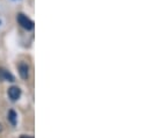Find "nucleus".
I'll return each instance as SVG.
<instances>
[{
    "mask_svg": "<svg viewBox=\"0 0 150 138\" xmlns=\"http://www.w3.org/2000/svg\"><path fill=\"white\" fill-rule=\"evenodd\" d=\"M8 96L12 101H16L20 99L21 96V89L16 86H12L11 88H8Z\"/></svg>",
    "mask_w": 150,
    "mask_h": 138,
    "instance_id": "obj_2",
    "label": "nucleus"
},
{
    "mask_svg": "<svg viewBox=\"0 0 150 138\" xmlns=\"http://www.w3.org/2000/svg\"><path fill=\"white\" fill-rule=\"evenodd\" d=\"M20 138H33V137H29V136H25V135H23V136H21Z\"/></svg>",
    "mask_w": 150,
    "mask_h": 138,
    "instance_id": "obj_6",
    "label": "nucleus"
},
{
    "mask_svg": "<svg viewBox=\"0 0 150 138\" xmlns=\"http://www.w3.org/2000/svg\"><path fill=\"white\" fill-rule=\"evenodd\" d=\"M8 121L11 122L12 125H16V122H18V115L14 110H9L8 111Z\"/></svg>",
    "mask_w": 150,
    "mask_h": 138,
    "instance_id": "obj_5",
    "label": "nucleus"
},
{
    "mask_svg": "<svg viewBox=\"0 0 150 138\" xmlns=\"http://www.w3.org/2000/svg\"><path fill=\"white\" fill-rule=\"evenodd\" d=\"M0 80H4V81H14V77L7 70L0 69Z\"/></svg>",
    "mask_w": 150,
    "mask_h": 138,
    "instance_id": "obj_4",
    "label": "nucleus"
},
{
    "mask_svg": "<svg viewBox=\"0 0 150 138\" xmlns=\"http://www.w3.org/2000/svg\"><path fill=\"white\" fill-rule=\"evenodd\" d=\"M18 70H19L20 77H21L22 79H27V78H28V75H29V66H28L27 63L21 62V63L19 64V66H18Z\"/></svg>",
    "mask_w": 150,
    "mask_h": 138,
    "instance_id": "obj_3",
    "label": "nucleus"
},
{
    "mask_svg": "<svg viewBox=\"0 0 150 138\" xmlns=\"http://www.w3.org/2000/svg\"><path fill=\"white\" fill-rule=\"evenodd\" d=\"M16 20H18L19 25H20L23 29H26V30H32V29L34 28V22H33L28 16H26L25 14H21V13L18 14Z\"/></svg>",
    "mask_w": 150,
    "mask_h": 138,
    "instance_id": "obj_1",
    "label": "nucleus"
},
{
    "mask_svg": "<svg viewBox=\"0 0 150 138\" xmlns=\"http://www.w3.org/2000/svg\"><path fill=\"white\" fill-rule=\"evenodd\" d=\"M1 131H2V125L0 124V132H1Z\"/></svg>",
    "mask_w": 150,
    "mask_h": 138,
    "instance_id": "obj_7",
    "label": "nucleus"
}]
</instances>
